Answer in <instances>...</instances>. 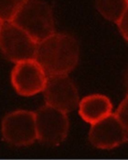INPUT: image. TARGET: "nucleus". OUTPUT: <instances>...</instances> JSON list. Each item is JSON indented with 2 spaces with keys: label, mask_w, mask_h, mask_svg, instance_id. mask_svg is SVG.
I'll use <instances>...</instances> for the list:
<instances>
[{
  "label": "nucleus",
  "mask_w": 128,
  "mask_h": 160,
  "mask_svg": "<svg viewBox=\"0 0 128 160\" xmlns=\"http://www.w3.org/2000/svg\"><path fill=\"white\" fill-rule=\"evenodd\" d=\"M80 48L68 34H53L38 43L35 60L48 77L67 75L78 64Z\"/></svg>",
  "instance_id": "1"
},
{
  "label": "nucleus",
  "mask_w": 128,
  "mask_h": 160,
  "mask_svg": "<svg viewBox=\"0 0 128 160\" xmlns=\"http://www.w3.org/2000/svg\"><path fill=\"white\" fill-rule=\"evenodd\" d=\"M11 22L38 43L55 31L51 8L44 0H24Z\"/></svg>",
  "instance_id": "2"
},
{
  "label": "nucleus",
  "mask_w": 128,
  "mask_h": 160,
  "mask_svg": "<svg viewBox=\"0 0 128 160\" xmlns=\"http://www.w3.org/2000/svg\"><path fill=\"white\" fill-rule=\"evenodd\" d=\"M38 42L12 22H4L0 31V49L13 62L35 60Z\"/></svg>",
  "instance_id": "3"
},
{
  "label": "nucleus",
  "mask_w": 128,
  "mask_h": 160,
  "mask_svg": "<svg viewBox=\"0 0 128 160\" xmlns=\"http://www.w3.org/2000/svg\"><path fill=\"white\" fill-rule=\"evenodd\" d=\"M4 140L10 145L21 147L38 140L35 112L18 110L8 114L1 124Z\"/></svg>",
  "instance_id": "4"
},
{
  "label": "nucleus",
  "mask_w": 128,
  "mask_h": 160,
  "mask_svg": "<svg viewBox=\"0 0 128 160\" xmlns=\"http://www.w3.org/2000/svg\"><path fill=\"white\" fill-rule=\"evenodd\" d=\"M38 140L44 144L58 145L68 133L69 120L66 113L48 104L35 112Z\"/></svg>",
  "instance_id": "5"
},
{
  "label": "nucleus",
  "mask_w": 128,
  "mask_h": 160,
  "mask_svg": "<svg viewBox=\"0 0 128 160\" xmlns=\"http://www.w3.org/2000/svg\"><path fill=\"white\" fill-rule=\"evenodd\" d=\"M46 104L67 114L80 103L77 88L67 75L48 77L43 89Z\"/></svg>",
  "instance_id": "6"
},
{
  "label": "nucleus",
  "mask_w": 128,
  "mask_h": 160,
  "mask_svg": "<svg viewBox=\"0 0 128 160\" xmlns=\"http://www.w3.org/2000/svg\"><path fill=\"white\" fill-rule=\"evenodd\" d=\"M48 76L36 60L17 62L11 72V83L18 94L29 97L43 91Z\"/></svg>",
  "instance_id": "7"
},
{
  "label": "nucleus",
  "mask_w": 128,
  "mask_h": 160,
  "mask_svg": "<svg viewBox=\"0 0 128 160\" xmlns=\"http://www.w3.org/2000/svg\"><path fill=\"white\" fill-rule=\"evenodd\" d=\"M90 142L96 148L109 150L128 142V128L115 114L93 124L89 132Z\"/></svg>",
  "instance_id": "8"
},
{
  "label": "nucleus",
  "mask_w": 128,
  "mask_h": 160,
  "mask_svg": "<svg viewBox=\"0 0 128 160\" xmlns=\"http://www.w3.org/2000/svg\"><path fill=\"white\" fill-rule=\"evenodd\" d=\"M111 112L112 104L109 99L104 95L93 94L86 96L79 103L80 116L91 125L104 119L112 114Z\"/></svg>",
  "instance_id": "9"
},
{
  "label": "nucleus",
  "mask_w": 128,
  "mask_h": 160,
  "mask_svg": "<svg viewBox=\"0 0 128 160\" xmlns=\"http://www.w3.org/2000/svg\"><path fill=\"white\" fill-rule=\"evenodd\" d=\"M128 8L127 0H96V8L107 20L118 23Z\"/></svg>",
  "instance_id": "10"
},
{
  "label": "nucleus",
  "mask_w": 128,
  "mask_h": 160,
  "mask_svg": "<svg viewBox=\"0 0 128 160\" xmlns=\"http://www.w3.org/2000/svg\"><path fill=\"white\" fill-rule=\"evenodd\" d=\"M24 0H0V19L4 22H11Z\"/></svg>",
  "instance_id": "11"
},
{
  "label": "nucleus",
  "mask_w": 128,
  "mask_h": 160,
  "mask_svg": "<svg viewBox=\"0 0 128 160\" xmlns=\"http://www.w3.org/2000/svg\"><path fill=\"white\" fill-rule=\"evenodd\" d=\"M115 115L122 122V124L128 128V95L119 105Z\"/></svg>",
  "instance_id": "12"
},
{
  "label": "nucleus",
  "mask_w": 128,
  "mask_h": 160,
  "mask_svg": "<svg viewBox=\"0 0 128 160\" xmlns=\"http://www.w3.org/2000/svg\"><path fill=\"white\" fill-rule=\"evenodd\" d=\"M117 24L122 36L128 41V8Z\"/></svg>",
  "instance_id": "13"
},
{
  "label": "nucleus",
  "mask_w": 128,
  "mask_h": 160,
  "mask_svg": "<svg viewBox=\"0 0 128 160\" xmlns=\"http://www.w3.org/2000/svg\"><path fill=\"white\" fill-rule=\"evenodd\" d=\"M125 86H126V88H127L128 91V66L125 70Z\"/></svg>",
  "instance_id": "14"
},
{
  "label": "nucleus",
  "mask_w": 128,
  "mask_h": 160,
  "mask_svg": "<svg viewBox=\"0 0 128 160\" xmlns=\"http://www.w3.org/2000/svg\"><path fill=\"white\" fill-rule=\"evenodd\" d=\"M3 24H4V22L0 19V31H1V29H2V26H3Z\"/></svg>",
  "instance_id": "15"
},
{
  "label": "nucleus",
  "mask_w": 128,
  "mask_h": 160,
  "mask_svg": "<svg viewBox=\"0 0 128 160\" xmlns=\"http://www.w3.org/2000/svg\"><path fill=\"white\" fill-rule=\"evenodd\" d=\"M127 1H128V0H127Z\"/></svg>",
  "instance_id": "16"
}]
</instances>
